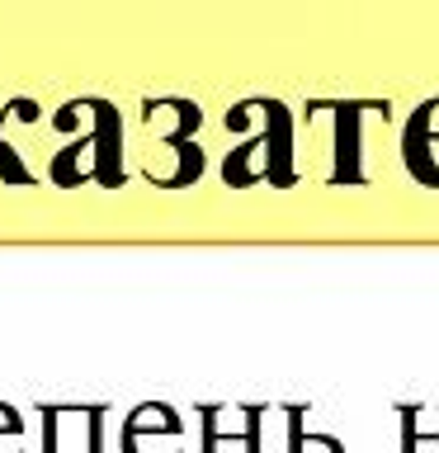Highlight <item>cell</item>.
I'll use <instances>...</instances> for the list:
<instances>
[{"label": "cell", "mask_w": 439, "mask_h": 453, "mask_svg": "<svg viewBox=\"0 0 439 453\" xmlns=\"http://www.w3.org/2000/svg\"><path fill=\"white\" fill-rule=\"evenodd\" d=\"M42 416V453H104V402H48Z\"/></svg>", "instance_id": "obj_3"}, {"label": "cell", "mask_w": 439, "mask_h": 453, "mask_svg": "<svg viewBox=\"0 0 439 453\" xmlns=\"http://www.w3.org/2000/svg\"><path fill=\"white\" fill-rule=\"evenodd\" d=\"M307 406H283V420H289V453H345L335 434H307L303 430Z\"/></svg>", "instance_id": "obj_11"}, {"label": "cell", "mask_w": 439, "mask_h": 453, "mask_svg": "<svg viewBox=\"0 0 439 453\" xmlns=\"http://www.w3.org/2000/svg\"><path fill=\"white\" fill-rule=\"evenodd\" d=\"M119 453H184V420L166 402H137L119 425Z\"/></svg>", "instance_id": "obj_4"}, {"label": "cell", "mask_w": 439, "mask_h": 453, "mask_svg": "<svg viewBox=\"0 0 439 453\" xmlns=\"http://www.w3.org/2000/svg\"><path fill=\"white\" fill-rule=\"evenodd\" d=\"M227 133H246L250 123H260V133L246 137L236 151H227L222 161V180L227 189H250V184L269 180L274 189H289L297 180L293 170V113L279 99H241L227 109Z\"/></svg>", "instance_id": "obj_2"}, {"label": "cell", "mask_w": 439, "mask_h": 453, "mask_svg": "<svg viewBox=\"0 0 439 453\" xmlns=\"http://www.w3.org/2000/svg\"><path fill=\"white\" fill-rule=\"evenodd\" d=\"M312 113H326L335 127V165H331V184H364L368 170L359 161L364 142H359V113L364 104H312Z\"/></svg>", "instance_id": "obj_6"}, {"label": "cell", "mask_w": 439, "mask_h": 453, "mask_svg": "<svg viewBox=\"0 0 439 453\" xmlns=\"http://www.w3.org/2000/svg\"><path fill=\"white\" fill-rule=\"evenodd\" d=\"M142 123H147V133L161 142V147H180V142H194L198 123H204V113H198L194 99H147V109H142Z\"/></svg>", "instance_id": "obj_7"}, {"label": "cell", "mask_w": 439, "mask_h": 453, "mask_svg": "<svg viewBox=\"0 0 439 453\" xmlns=\"http://www.w3.org/2000/svg\"><path fill=\"white\" fill-rule=\"evenodd\" d=\"M439 449V406H402V453Z\"/></svg>", "instance_id": "obj_10"}, {"label": "cell", "mask_w": 439, "mask_h": 453, "mask_svg": "<svg viewBox=\"0 0 439 453\" xmlns=\"http://www.w3.org/2000/svg\"><path fill=\"white\" fill-rule=\"evenodd\" d=\"M0 180H5V184H34L38 180L34 170L19 161V147L5 137V113H0Z\"/></svg>", "instance_id": "obj_12"}, {"label": "cell", "mask_w": 439, "mask_h": 453, "mask_svg": "<svg viewBox=\"0 0 439 453\" xmlns=\"http://www.w3.org/2000/svg\"><path fill=\"white\" fill-rule=\"evenodd\" d=\"M0 453H24V416L0 402Z\"/></svg>", "instance_id": "obj_13"}, {"label": "cell", "mask_w": 439, "mask_h": 453, "mask_svg": "<svg viewBox=\"0 0 439 453\" xmlns=\"http://www.w3.org/2000/svg\"><path fill=\"white\" fill-rule=\"evenodd\" d=\"M52 127L71 137L48 161V180L57 189H81V184L123 189L127 170H123V113H119V104H109L99 95L66 99L52 113Z\"/></svg>", "instance_id": "obj_1"}, {"label": "cell", "mask_w": 439, "mask_h": 453, "mask_svg": "<svg viewBox=\"0 0 439 453\" xmlns=\"http://www.w3.org/2000/svg\"><path fill=\"white\" fill-rule=\"evenodd\" d=\"M435 147H439V99H425V104L406 119V165L420 184H430Z\"/></svg>", "instance_id": "obj_8"}, {"label": "cell", "mask_w": 439, "mask_h": 453, "mask_svg": "<svg viewBox=\"0 0 439 453\" xmlns=\"http://www.w3.org/2000/svg\"><path fill=\"white\" fill-rule=\"evenodd\" d=\"M166 156H170L175 165H170L166 175H147L156 189H189V184H198V175H204V147H198V142L166 147Z\"/></svg>", "instance_id": "obj_9"}, {"label": "cell", "mask_w": 439, "mask_h": 453, "mask_svg": "<svg viewBox=\"0 0 439 453\" xmlns=\"http://www.w3.org/2000/svg\"><path fill=\"white\" fill-rule=\"evenodd\" d=\"M198 420H204V453H222L227 444H236L241 453H260L265 406H236V425H227V406H198Z\"/></svg>", "instance_id": "obj_5"}]
</instances>
